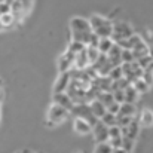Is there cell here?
<instances>
[{
	"instance_id": "836d02e7",
	"label": "cell",
	"mask_w": 153,
	"mask_h": 153,
	"mask_svg": "<svg viewBox=\"0 0 153 153\" xmlns=\"http://www.w3.org/2000/svg\"><path fill=\"white\" fill-rule=\"evenodd\" d=\"M122 141H123V137L110 138V140H108V144H110L113 149H119V147H122Z\"/></svg>"
},
{
	"instance_id": "ac0fdd59",
	"label": "cell",
	"mask_w": 153,
	"mask_h": 153,
	"mask_svg": "<svg viewBox=\"0 0 153 153\" xmlns=\"http://www.w3.org/2000/svg\"><path fill=\"white\" fill-rule=\"evenodd\" d=\"M135 104H131V102H122L120 107H119V116H129V117H134L135 114Z\"/></svg>"
},
{
	"instance_id": "cb8c5ba5",
	"label": "cell",
	"mask_w": 153,
	"mask_h": 153,
	"mask_svg": "<svg viewBox=\"0 0 153 153\" xmlns=\"http://www.w3.org/2000/svg\"><path fill=\"white\" fill-rule=\"evenodd\" d=\"M100 120H101L105 126H108V128H110V126H114V125H116V114H113V113H110V111H105L101 117H100Z\"/></svg>"
},
{
	"instance_id": "52a82bcc",
	"label": "cell",
	"mask_w": 153,
	"mask_h": 153,
	"mask_svg": "<svg viewBox=\"0 0 153 153\" xmlns=\"http://www.w3.org/2000/svg\"><path fill=\"white\" fill-rule=\"evenodd\" d=\"M73 61H74V53L70 52L68 49L61 53L58 61H56V67H58V71L59 73H64V71H70L71 67H73Z\"/></svg>"
},
{
	"instance_id": "7a4b0ae2",
	"label": "cell",
	"mask_w": 153,
	"mask_h": 153,
	"mask_svg": "<svg viewBox=\"0 0 153 153\" xmlns=\"http://www.w3.org/2000/svg\"><path fill=\"white\" fill-rule=\"evenodd\" d=\"M89 24H91L92 33L97 34L98 37H110L113 33V22L104 16L92 15L89 18Z\"/></svg>"
},
{
	"instance_id": "484cf974",
	"label": "cell",
	"mask_w": 153,
	"mask_h": 153,
	"mask_svg": "<svg viewBox=\"0 0 153 153\" xmlns=\"http://www.w3.org/2000/svg\"><path fill=\"white\" fill-rule=\"evenodd\" d=\"M0 22H1L3 27H9V25H12L15 22V18H13V15L10 12L9 13H3V15H0Z\"/></svg>"
},
{
	"instance_id": "f1b7e54d",
	"label": "cell",
	"mask_w": 153,
	"mask_h": 153,
	"mask_svg": "<svg viewBox=\"0 0 153 153\" xmlns=\"http://www.w3.org/2000/svg\"><path fill=\"white\" fill-rule=\"evenodd\" d=\"M111 94H113V98L116 102H119V104L125 102V89H114Z\"/></svg>"
},
{
	"instance_id": "ab89813d",
	"label": "cell",
	"mask_w": 153,
	"mask_h": 153,
	"mask_svg": "<svg viewBox=\"0 0 153 153\" xmlns=\"http://www.w3.org/2000/svg\"><path fill=\"white\" fill-rule=\"evenodd\" d=\"M3 100V89H1V86H0V101Z\"/></svg>"
},
{
	"instance_id": "d6986e66",
	"label": "cell",
	"mask_w": 153,
	"mask_h": 153,
	"mask_svg": "<svg viewBox=\"0 0 153 153\" xmlns=\"http://www.w3.org/2000/svg\"><path fill=\"white\" fill-rule=\"evenodd\" d=\"M113 45H114V42L111 40V37H100L97 48H98V51L101 52V53L107 55V52L111 49V46H113Z\"/></svg>"
},
{
	"instance_id": "f35d334b",
	"label": "cell",
	"mask_w": 153,
	"mask_h": 153,
	"mask_svg": "<svg viewBox=\"0 0 153 153\" xmlns=\"http://www.w3.org/2000/svg\"><path fill=\"white\" fill-rule=\"evenodd\" d=\"M149 55H150V58L153 59V48H149Z\"/></svg>"
},
{
	"instance_id": "603a6c76",
	"label": "cell",
	"mask_w": 153,
	"mask_h": 153,
	"mask_svg": "<svg viewBox=\"0 0 153 153\" xmlns=\"http://www.w3.org/2000/svg\"><path fill=\"white\" fill-rule=\"evenodd\" d=\"M86 55H88L89 64H94V62L100 58L101 52L98 51V48H95V46H86Z\"/></svg>"
},
{
	"instance_id": "5bb4252c",
	"label": "cell",
	"mask_w": 153,
	"mask_h": 153,
	"mask_svg": "<svg viewBox=\"0 0 153 153\" xmlns=\"http://www.w3.org/2000/svg\"><path fill=\"white\" fill-rule=\"evenodd\" d=\"M107 58L113 65H120L122 64V48L117 43H114L111 49L107 52Z\"/></svg>"
},
{
	"instance_id": "d4e9b609",
	"label": "cell",
	"mask_w": 153,
	"mask_h": 153,
	"mask_svg": "<svg viewBox=\"0 0 153 153\" xmlns=\"http://www.w3.org/2000/svg\"><path fill=\"white\" fill-rule=\"evenodd\" d=\"M108 77H110V80H119V79H122L123 77V73H122V67L120 65H114L111 70H110V73L107 74Z\"/></svg>"
},
{
	"instance_id": "7402d4cb",
	"label": "cell",
	"mask_w": 153,
	"mask_h": 153,
	"mask_svg": "<svg viewBox=\"0 0 153 153\" xmlns=\"http://www.w3.org/2000/svg\"><path fill=\"white\" fill-rule=\"evenodd\" d=\"M131 85L134 86V89H135L140 95H141V94H144V92H147V91H149V88H150V86H149V85L141 79V77H140V79H135Z\"/></svg>"
},
{
	"instance_id": "7c38bea8",
	"label": "cell",
	"mask_w": 153,
	"mask_h": 153,
	"mask_svg": "<svg viewBox=\"0 0 153 153\" xmlns=\"http://www.w3.org/2000/svg\"><path fill=\"white\" fill-rule=\"evenodd\" d=\"M53 104H58V105L67 108L68 111H70V110L73 108V105H74L73 100L68 97L67 92H58V94H53Z\"/></svg>"
},
{
	"instance_id": "8d00e7d4",
	"label": "cell",
	"mask_w": 153,
	"mask_h": 153,
	"mask_svg": "<svg viewBox=\"0 0 153 153\" xmlns=\"http://www.w3.org/2000/svg\"><path fill=\"white\" fill-rule=\"evenodd\" d=\"M18 1H21L22 3V6L25 7V10L28 12V9L31 7V3H33V0H18Z\"/></svg>"
},
{
	"instance_id": "277c9868",
	"label": "cell",
	"mask_w": 153,
	"mask_h": 153,
	"mask_svg": "<svg viewBox=\"0 0 153 153\" xmlns=\"http://www.w3.org/2000/svg\"><path fill=\"white\" fill-rule=\"evenodd\" d=\"M134 34V30L132 27L125 22V21H117V22H113V33H111V40L116 43L119 40H123V39H128Z\"/></svg>"
},
{
	"instance_id": "f546056e",
	"label": "cell",
	"mask_w": 153,
	"mask_h": 153,
	"mask_svg": "<svg viewBox=\"0 0 153 153\" xmlns=\"http://www.w3.org/2000/svg\"><path fill=\"white\" fill-rule=\"evenodd\" d=\"M108 137H110V138H117V137H122V129H120L117 125L110 126V128H108ZM110 138H108V140H110Z\"/></svg>"
},
{
	"instance_id": "4dcf8cb0",
	"label": "cell",
	"mask_w": 153,
	"mask_h": 153,
	"mask_svg": "<svg viewBox=\"0 0 153 153\" xmlns=\"http://www.w3.org/2000/svg\"><path fill=\"white\" fill-rule=\"evenodd\" d=\"M137 62H138V65H140L141 68H147V67L153 62V59L150 58V55H146V56L138 58V59H137Z\"/></svg>"
},
{
	"instance_id": "ee69618b",
	"label": "cell",
	"mask_w": 153,
	"mask_h": 153,
	"mask_svg": "<svg viewBox=\"0 0 153 153\" xmlns=\"http://www.w3.org/2000/svg\"><path fill=\"white\" fill-rule=\"evenodd\" d=\"M79 153H82V152H79Z\"/></svg>"
},
{
	"instance_id": "30bf717a",
	"label": "cell",
	"mask_w": 153,
	"mask_h": 153,
	"mask_svg": "<svg viewBox=\"0 0 153 153\" xmlns=\"http://www.w3.org/2000/svg\"><path fill=\"white\" fill-rule=\"evenodd\" d=\"M122 129V137H125V138H129V140H134L135 141V138L138 137V134H140V122L137 120V119H132L131 120V123L128 125V126H125V128H120Z\"/></svg>"
},
{
	"instance_id": "74e56055",
	"label": "cell",
	"mask_w": 153,
	"mask_h": 153,
	"mask_svg": "<svg viewBox=\"0 0 153 153\" xmlns=\"http://www.w3.org/2000/svg\"><path fill=\"white\" fill-rule=\"evenodd\" d=\"M111 153H126V152H125L122 147H119V149H113V152Z\"/></svg>"
},
{
	"instance_id": "9c48e42d",
	"label": "cell",
	"mask_w": 153,
	"mask_h": 153,
	"mask_svg": "<svg viewBox=\"0 0 153 153\" xmlns=\"http://www.w3.org/2000/svg\"><path fill=\"white\" fill-rule=\"evenodd\" d=\"M70 80H71V73L70 71H64V73H59L55 83H53V94H58V92H65L68 85H70Z\"/></svg>"
},
{
	"instance_id": "5b68a950",
	"label": "cell",
	"mask_w": 153,
	"mask_h": 153,
	"mask_svg": "<svg viewBox=\"0 0 153 153\" xmlns=\"http://www.w3.org/2000/svg\"><path fill=\"white\" fill-rule=\"evenodd\" d=\"M70 113H73L76 117H82L85 120H88L91 123V126H94L100 119H97L92 111H91V107H89V102H77L73 105V108L70 110Z\"/></svg>"
},
{
	"instance_id": "b9f144b4",
	"label": "cell",
	"mask_w": 153,
	"mask_h": 153,
	"mask_svg": "<svg viewBox=\"0 0 153 153\" xmlns=\"http://www.w3.org/2000/svg\"><path fill=\"white\" fill-rule=\"evenodd\" d=\"M1 28H3V25H1V22H0V30H1Z\"/></svg>"
},
{
	"instance_id": "ba28073f",
	"label": "cell",
	"mask_w": 153,
	"mask_h": 153,
	"mask_svg": "<svg viewBox=\"0 0 153 153\" xmlns=\"http://www.w3.org/2000/svg\"><path fill=\"white\" fill-rule=\"evenodd\" d=\"M92 135H94V140L95 143H107L108 141V126H105L101 120H98L94 126H92Z\"/></svg>"
},
{
	"instance_id": "9a60e30c",
	"label": "cell",
	"mask_w": 153,
	"mask_h": 153,
	"mask_svg": "<svg viewBox=\"0 0 153 153\" xmlns=\"http://www.w3.org/2000/svg\"><path fill=\"white\" fill-rule=\"evenodd\" d=\"M138 122H140V126H153V111L150 108H144L138 117Z\"/></svg>"
},
{
	"instance_id": "83f0119b",
	"label": "cell",
	"mask_w": 153,
	"mask_h": 153,
	"mask_svg": "<svg viewBox=\"0 0 153 153\" xmlns=\"http://www.w3.org/2000/svg\"><path fill=\"white\" fill-rule=\"evenodd\" d=\"M111 152H113V147L108 144V141L107 143H98L95 146V150H94V153H111Z\"/></svg>"
},
{
	"instance_id": "60d3db41",
	"label": "cell",
	"mask_w": 153,
	"mask_h": 153,
	"mask_svg": "<svg viewBox=\"0 0 153 153\" xmlns=\"http://www.w3.org/2000/svg\"><path fill=\"white\" fill-rule=\"evenodd\" d=\"M4 1H6V3H9V4H10V3H12V1H13V0H4Z\"/></svg>"
},
{
	"instance_id": "4316f807",
	"label": "cell",
	"mask_w": 153,
	"mask_h": 153,
	"mask_svg": "<svg viewBox=\"0 0 153 153\" xmlns=\"http://www.w3.org/2000/svg\"><path fill=\"white\" fill-rule=\"evenodd\" d=\"M85 48H86V46H85L83 43H80V42H76V40H71V42L68 43V48H67V49H68L70 52H73V53L76 55L77 52H80L82 49H85Z\"/></svg>"
},
{
	"instance_id": "1f68e13d",
	"label": "cell",
	"mask_w": 153,
	"mask_h": 153,
	"mask_svg": "<svg viewBox=\"0 0 153 153\" xmlns=\"http://www.w3.org/2000/svg\"><path fill=\"white\" fill-rule=\"evenodd\" d=\"M134 59V53L131 49H122V62H132Z\"/></svg>"
},
{
	"instance_id": "44dd1931",
	"label": "cell",
	"mask_w": 153,
	"mask_h": 153,
	"mask_svg": "<svg viewBox=\"0 0 153 153\" xmlns=\"http://www.w3.org/2000/svg\"><path fill=\"white\" fill-rule=\"evenodd\" d=\"M97 100H100V101H101L102 104H104L105 110H107V107H108L110 104H113V102H114L113 94H111L110 91H102V92H100V95L97 97Z\"/></svg>"
},
{
	"instance_id": "d590c367",
	"label": "cell",
	"mask_w": 153,
	"mask_h": 153,
	"mask_svg": "<svg viewBox=\"0 0 153 153\" xmlns=\"http://www.w3.org/2000/svg\"><path fill=\"white\" fill-rule=\"evenodd\" d=\"M9 12H10V4L6 3V1H1V3H0V15L9 13Z\"/></svg>"
},
{
	"instance_id": "7bdbcfd3",
	"label": "cell",
	"mask_w": 153,
	"mask_h": 153,
	"mask_svg": "<svg viewBox=\"0 0 153 153\" xmlns=\"http://www.w3.org/2000/svg\"><path fill=\"white\" fill-rule=\"evenodd\" d=\"M1 1H4V0H0V3H1Z\"/></svg>"
},
{
	"instance_id": "ffe728a7",
	"label": "cell",
	"mask_w": 153,
	"mask_h": 153,
	"mask_svg": "<svg viewBox=\"0 0 153 153\" xmlns=\"http://www.w3.org/2000/svg\"><path fill=\"white\" fill-rule=\"evenodd\" d=\"M140 94L134 89L132 85H129L126 89H125V102H131V104H135V101L138 100Z\"/></svg>"
},
{
	"instance_id": "d6a6232c",
	"label": "cell",
	"mask_w": 153,
	"mask_h": 153,
	"mask_svg": "<svg viewBox=\"0 0 153 153\" xmlns=\"http://www.w3.org/2000/svg\"><path fill=\"white\" fill-rule=\"evenodd\" d=\"M122 149L126 153H131L134 149V140H129V138H125L123 137V141H122Z\"/></svg>"
},
{
	"instance_id": "e575fe53",
	"label": "cell",
	"mask_w": 153,
	"mask_h": 153,
	"mask_svg": "<svg viewBox=\"0 0 153 153\" xmlns=\"http://www.w3.org/2000/svg\"><path fill=\"white\" fill-rule=\"evenodd\" d=\"M119 107H120V104L114 101L113 104H110V105L107 107V111H110V113H113V114H117V113H119Z\"/></svg>"
},
{
	"instance_id": "4fadbf2b",
	"label": "cell",
	"mask_w": 153,
	"mask_h": 153,
	"mask_svg": "<svg viewBox=\"0 0 153 153\" xmlns=\"http://www.w3.org/2000/svg\"><path fill=\"white\" fill-rule=\"evenodd\" d=\"M89 64V59H88V55H86V48L82 49L80 52H77L74 55V61H73V67L76 70H85Z\"/></svg>"
},
{
	"instance_id": "8992f818",
	"label": "cell",
	"mask_w": 153,
	"mask_h": 153,
	"mask_svg": "<svg viewBox=\"0 0 153 153\" xmlns=\"http://www.w3.org/2000/svg\"><path fill=\"white\" fill-rule=\"evenodd\" d=\"M91 67L98 73V76H107L108 73H110V70L114 67L110 61H108V58H107V55H104L101 53L100 55V58L94 62V64H91Z\"/></svg>"
},
{
	"instance_id": "3957f363",
	"label": "cell",
	"mask_w": 153,
	"mask_h": 153,
	"mask_svg": "<svg viewBox=\"0 0 153 153\" xmlns=\"http://www.w3.org/2000/svg\"><path fill=\"white\" fill-rule=\"evenodd\" d=\"M70 111L58 104H52L48 110V119H46V125L48 126H53V125H58L61 122H64L67 117H68Z\"/></svg>"
},
{
	"instance_id": "2e32d148",
	"label": "cell",
	"mask_w": 153,
	"mask_h": 153,
	"mask_svg": "<svg viewBox=\"0 0 153 153\" xmlns=\"http://www.w3.org/2000/svg\"><path fill=\"white\" fill-rule=\"evenodd\" d=\"M131 51H132V53H134V59L137 61L138 58L149 55V46L146 45V42H144V40H141V42H140V43H137Z\"/></svg>"
},
{
	"instance_id": "e0dca14e",
	"label": "cell",
	"mask_w": 153,
	"mask_h": 153,
	"mask_svg": "<svg viewBox=\"0 0 153 153\" xmlns=\"http://www.w3.org/2000/svg\"><path fill=\"white\" fill-rule=\"evenodd\" d=\"M89 107H91V111H92V114L97 117V119H100L102 114L107 111L105 110V107H104V104H102L100 100H92V101H89Z\"/></svg>"
},
{
	"instance_id": "6da1fadb",
	"label": "cell",
	"mask_w": 153,
	"mask_h": 153,
	"mask_svg": "<svg viewBox=\"0 0 153 153\" xmlns=\"http://www.w3.org/2000/svg\"><path fill=\"white\" fill-rule=\"evenodd\" d=\"M70 34H71V40L80 42L86 46L92 36V28H91L89 19H85L80 16L71 18L70 19Z\"/></svg>"
},
{
	"instance_id": "8fae6325",
	"label": "cell",
	"mask_w": 153,
	"mask_h": 153,
	"mask_svg": "<svg viewBox=\"0 0 153 153\" xmlns=\"http://www.w3.org/2000/svg\"><path fill=\"white\" fill-rule=\"evenodd\" d=\"M73 129H74L76 134L88 135V134H91L92 126H91V123H89L88 120H85V119H82V117H76L74 122H73Z\"/></svg>"
}]
</instances>
